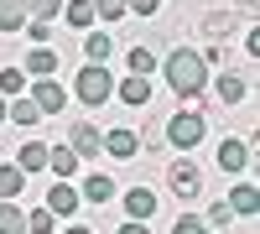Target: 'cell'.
I'll list each match as a JSON object with an SVG mask.
<instances>
[{
	"instance_id": "obj_23",
	"label": "cell",
	"mask_w": 260,
	"mask_h": 234,
	"mask_svg": "<svg viewBox=\"0 0 260 234\" xmlns=\"http://www.w3.org/2000/svg\"><path fill=\"white\" fill-rule=\"evenodd\" d=\"M130 73L151 78V73H156V52H151V47H130Z\"/></svg>"
},
{
	"instance_id": "obj_16",
	"label": "cell",
	"mask_w": 260,
	"mask_h": 234,
	"mask_svg": "<svg viewBox=\"0 0 260 234\" xmlns=\"http://www.w3.org/2000/svg\"><path fill=\"white\" fill-rule=\"evenodd\" d=\"M224 203H229V208H234L240 219H250L255 208H260V193H255V182H240V187H234V193H229Z\"/></svg>"
},
{
	"instance_id": "obj_27",
	"label": "cell",
	"mask_w": 260,
	"mask_h": 234,
	"mask_svg": "<svg viewBox=\"0 0 260 234\" xmlns=\"http://www.w3.org/2000/svg\"><path fill=\"white\" fill-rule=\"evenodd\" d=\"M234 219H240V214H234L229 203H213V208H208V224H213V229H229Z\"/></svg>"
},
{
	"instance_id": "obj_30",
	"label": "cell",
	"mask_w": 260,
	"mask_h": 234,
	"mask_svg": "<svg viewBox=\"0 0 260 234\" xmlns=\"http://www.w3.org/2000/svg\"><path fill=\"white\" fill-rule=\"evenodd\" d=\"M47 37H52V21H26V42L47 47Z\"/></svg>"
},
{
	"instance_id": "obj_22",
	"label": "cell",
	"mask_w": 260,
	"mask_h": 234,
	"mask_svg": "<svg viewBox=\"0 0 260 234\" xmlns=\"http://www.w3.org/2000/svg\"><path fill=\"white\" fill-rule=\"evenodd\" d=\"M21 187H26V172L21 166H0V198H21Z\"/></svg>"
},
{
	"instance_id": "obj_36",
	"label": "cell",
	"mask_w": 260,
	"mask_h": 234,
	"mask_svg": "<svg viewBox=\"0 0 260 234\" xmlns=\"http://www.w3.org/2000/svg\"><path fill=\"white\" fill-rule=\"evenodd\" d=\"M0 125H6V99H0Z\"/></svg>"
},
{
	"instance_id": "obj_6",
	"label": "cell",
	"mask_w": 260,
	"mask_h": 234,
	"mask_svg": "<svg viewBox=\"0 0 260 234\" xmlns=\"http://www.w3.org/2000/svg\"><path fill=\"white\" fill-rule=\"evenodd\" d=\"M31 104L42 115H62L68 110V89H62L57 78H37V89H31Z\"/></svg>"
},
{
	"instance_id": "obj_14",
	"label": "cell",
	"mask_w": 260,
	"mask_h": 234,
	"mask_svg": "<svg viewBox=\"0 0 260 234\" xmlns=\"http://www.w3.org/2000/svg\"><path fill=\"white\" fill-rule=\"evenodd\" d=\"M213 89H219V99H224V104H240V99L250 94V78H245V73H229V68H224Z\"/></svg>"
},
{
	"instance_id": "obj_18",
	"label": "cell",
	"mask_w": 260,
	"mask_h": 234,
	"mask_svg": "<svg viewBox=\"0 0 260 234\" xmlns=\"http://www.w3.org/2000/svg\"><path fill=\"white\" fill-rule=\"evenodd\" d=\"M0 234H26V214L16 198H0Z\"/></svg>"
},
{
	"instance_id": "obj_25",
	"label": "cell",
	"mask_w": 260,
	"mask_h": 234,
	"mask_svg": "<svg viewBox=\"0 0 260 234\" xmlns=\"http://www.w3.org/2000/svg\"><path fill=\"white\" fill-rule=\"evenodd\" d=\"M62 16V0H26V21H52Z\"/></svg>"
},
{
	"instance_id": "obj_13",
	"label": "cell",
	"mask_w": 260,
	"mask_h": 234,
	"mask_svg": "<svg viewBox=\"0 0 260 234\" xmlns=\"http://www.w3.org/2000/svg\"><path fill=\"white\" fill-rule=\"evenodd\" d=\"M125 104H130V110H141V104H151V78H141V73H130L125 83H120V89H115Z\"/></svg>"
},
{
	"instance_id": "obj_15",
	"label": "cell",
	"mask_w": 260,
	"mask_h": 234,
	"mask_svg": "<svg viewBox=\"0 0 260 234\" xmlns=\"http://www.w3.org/2000/svg\"><path fill=\"white\" fill-rule=\"evenodd\" d=\"M47 166L57 172V182H68L78 172V156H73V146H47Z\"/></svg>"
},
{
	"instance_id": "obj_10",
	"label": "cell",
	"mask_w": 260,
	"mask_h": 234,
	"mask_svg": "<svg viewBox=\"0 0 260 234\" xmlns=\"http://www.w3.org/2000/svg\"><path fill=\"white\" fill-rule=\"evenodd\" d=\"M78 208H83V198H78V187H68V182H57L47 193V214L52 219H68V214H78Z\"/></svg>"
},
{
	"instance_id": "obj_8",
	"label": "cell",
	"mask_w": 260,
	"mask_h": 234,
	"mask_svg": "<svg viewBox=\"0 0 260 234\" xmlns=\"http://www.w3.org/2000/svg\"><path fill=\"white\" fill-rule=\"evenodd\" d=\"M99 151H110L115 161H130V156L141 151V141H136V130H125V125H120V130H104V136H99Z\"/></svg>"
},
{
	"instance_id": "obj_20",
	"label": "cell",
	"mask_w": 260,
	"mask_h": 234,
	"mask_svg": "<svg viewBox=\"0 0 260 234\" xmlns=\"http://www.w3.org/2000/svg\"><path fill=\"white\" fill-rule=\"evenodd\" d=\"M26 26V0H0V31H21Z\"/></svg>"
},
{
	"instance_id": "obj_12",
	"label": "cell",
	"mask_w": 260,
	"mask_h": 234,
	"mask_svg": "<svg viewBox=\"0 0 260 234\" xmlns=\"http://www.w3.org/2000/svg\"><path fill=\"white\" fill-rule=\"evenodd\" d=\"M21 73H31V78H52V73H57V52H52V47H31L26 62H21Z\"/></svg>"
},
{
	"instance_id": "obj_3",
	"label": "cell",
	"mask_w": 260,
	"mask_h": 234,
	"mask_svg": "<svg viewBox=\"0 0 260 234\" xmlns=\"http://www.w3.org/2000/svg\"><path fill=\"white\" fill-rule=\"evenodd\" d=\"M73 94L83 99V104H104L115 94V78H110V68H104V62H89V68L78 73V83H73Z\"/></svg>"
},
{
	"instance_id": "obj_4",
	"label": "cell",
	"mask_w": 260,
	"mask_h": 234,
	"mask_svg": "<svg viewBox=\"0 0 260 234\" xmlns=\"http://www.w3.org/2000/svg\"><path fill=\"white\" fill-rule=\"evenodd\" d=\"M167 182H172V193H177L182 203H192L203 193V172H198V161H172L167 166Z\"/></svg>"
},
{
	"instance_id": "obj_28",
	"label": "cell",
	"mask_w": 260,
	"mask_h": 234,
	"mask_svg": "<svg viewBox=\"0 0 260 234\" xmlns=\"http://www.w3.org/2000/svg\"><path fill=\"white\" fill-rule=\"evenodd\" d=\"M203 31L208 37H229L234 31V16H203Z\"/></svg>"
},
{
	"instance_id": "obj_7",
	"label": "cell",
	"mask_w": 260,
	"mask_h": 234,
	"mask_svg": "<svg viewBox=\"0 0 260 234\" xmlns=\"http://www.w3.org/2000/svg\"><path fill=\"white\" fill-rule=\"evenodd\" d=\"M255 161V141H219V166L224 172H245V166Z\"/></svg>"
},
{
	"instance_id": "obj_19",
	"label": "cell",
	"mask_w": 260,
	"mask_h": 234,
	"mask_svg": "<svg viewBox=\"0 0 260 234\" xmlns=\"http://www.w3.org/2000/svg\"><path fill=\"white\" fill-rule=\"evenodd\" d=\"M16 166H21V172H42V166H47V146H42V141H26V146L16 151Z\"/></svg>"
},
{
	"instance_id": "obj_34",
	"label": "cell",
	"mask_w": 260,
	"mask_h": 234,
	"mask_svg": "<svg viewBox=\"0 0 260 234\" xmlns=\"http://www.w3.org/2000/svg\"><path fill=\"white\" fill-rule=\"evenodd\" d=\"M120 234H151V229H146V224H136V219H125V224H120Z\"/></svg>"
},
{
	"instance_id": "obj_26",
	"label": "cell",
	"mask_w": 260,
	"mask_h": 234,
	"mask_svg": "<svg viewBox=\"0 0 260 234\" xmlns=\"http://www.w3.org/2000/svg\"><path fill=\"white\" fill-rule=\"evenodd\" d=\"M52 214H47V208H31V214H26V234H52Z\"/></svg>"
},
{
	"instance_id": "obj_1",
	"label": "cell",
	"mask_w": 260,
	"mask_h": 234,
	"mask_svg": "<svg viewBox=\"0 0 260 234\" xmlns=\"http://www.w3.org/2000/svg\"><path fill=\"white\" fill-rule=\"evenodd\" d=\"M161 73H167V83L182 99H198L208 89V62H203V52H192V47H172L167 62H161Z\"/></svg>"
},
{
	"instance_id": "obj_24",
	"label": "cell",
	"mask_w": 260,
	"mask_h": 234,
	"mask_svg": "<svg viewBox=\"0 0 260 234\" xmlns=\"http://www.w3.org/2000/svg\"><path fill=\"white\" fill-rule=\"evenodd\" d=\"M83 47H89V62H110V52H115V37H104V31H94L89 42H83Z\"/></svg>"
},
{
	"instance_id": "obj_29",
	"label": "cell",
	"mask_w": 260,
	"mask_h": 234,
	"mask_svg": "<svg viewBox=\"0 0 260 234\" xmlns=\"http://www.w3.org/2000/svg\"><path fill=\"white\" fill-rule=\"evenodd\" d=\"M172 234H208V224H203L198 214H182L177 224H172Z\"/></svg>"
},
{
	"instance_id": "obj_31",
	"label": "cell",
	"mask_w": 260,
	"mask_h": 234,
	"mask_svg": "<svg viewBox=\"0 0 260 234\" xmlns=\"http://www.w3.org/2000/svg\"><path fill=\"white\" fill-rule=\"evenodd\" d=\"M21 68H0V94H21Z\"/></svg>"
},
{
	"instance_id": "obj_17",
	"label": "cell",
	"mask_w": 260,
	"mask_h": 234,
	"mask_svg": "<svg viewBox=\"0 0 260 234\" xmlns=\"http://www.w3.org/2000/svg\"><path fill=\"white\" fill-rule=\"evenodd\" d=\"M62 21H68L73 31H89L94 26V0H68V6H62Z\"/></svg>"
},
{
	"instance_id": "obj_2",
	"label": "cell",
	"mask_w": 260,
	"mask_h": 234,
	"mask_svg": "<svg viewBox=\"0 0 260 234\" xmlns=\"http://www.w3.org/2000/svg\"><path fill=\"white\" fill-rule=\"evenodd\" d=\"M203 136H208V115L203 110H177L167 120V141L177 151H187V156H192V146H203Z\"/></svg>"
},
{
	"instance_id": "obj_9",
	"label": "cell",
	"mask_w": 260,
	"mask_h": 234,
	"mask_svg": "<svg viewBox=\"0 0 260 234\" xmlns=\"http://www.w3.org/2000/svg\"><path fill=\"white\" fill-rule=\"evenodd\" d=\"M151 214H156V193H151V187H130L125 193V219L151 224Z\"/></svg>"
},
{
	"instance_id": "obj_5",
	"label": "cell",
	"mask_w": 260,
	"mask_h": 234,
	"mask_svg": "<svg viewBox=\"0 0 260 234\" xmlns=\"http://www.w3.org/2000/svg\"><path fill=\"white\" fill-rule=\"evenodd\" d=\"M68 146H73L78 161L104 156V151H99V130H94V120H68Z\"/></svg>"
},
{
	"instance_id": "obj_33",
	"label": "cell",
	"mask_w": 260,
	"mask_h": 234,
	"mask_svg": "<svg viewBox=\"0 0 260 234\" xmlns=\"http://www.w3.org/2000/svg\"><path fill=\"white\" fill-rule=\"evenodd\" d=\"M125 11H136V16H156L161 0H125Z\"/></svg>"
},
{
	"instance_id": "obj_21",
	"label": "cell",
	"mask_w": 260,
	"mask_h": 234,
	"mask_svg": "<svg viewBox=\"0 0 260 234\" xmlns=\"http://www.w3.org/2000/svg\"><path fill=\"white\" fill-rule=\"evenodd\" d=\"M6 120H16V125H42V110L31 99H16V104H6Z\"/></svg>"
},
{
	"instance_id": "obj_35",
	"label": "cell",
	"mask_w": 260,
	"mask_h": 234,
	"mask_svg": "<svg viewBox=\"0 0 260 234\" xmlns=\"http://www.w3.org/2000/svg\"><path fill=\"white\" fill-rule=\"evenodd\" d=\"M62 234H89V229H83V224H73V229H62Z\"/></svg>"
},
{
	"instance_id": "obj_11",
	"label": "cell",
	"mask_w": 260,
	"mask_h": 234,
	"mask_svg": "<svg viewBox=\"0 0 260 234\" xmlns=\"http://www.w3.org/2000/svg\"><path fill=\"white\" fill-rule=\"evenodd\" d=\"M78 198H83V203H110V198H115V177H110V172H89L83 187H78Z\"/></svg>"
},
{
	"instance_id": "obj_32",
	"label": "cell",
	"mask_w": 260,
	"mask_h": 234,
	"mask_svg": "<svg viewBox=\"0 0 260 234\" xmlns=\"http://www.w3.org/2000/svg\"><path fill=\"white\" fill-rule=\"evenodd\" d=\"M94 16H104V21H120V16H125V0H94Z\"/></svg>"
}]
</instances>
